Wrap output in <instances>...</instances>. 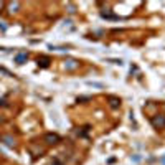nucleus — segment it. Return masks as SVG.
I'll list each match as a JSON object with an SVG mask.
<instances>
[{
    "label": "nucleus",
    "instance_id": "obj_1",
    "mask_svg": "<svg viewBox=\"0 0 165 165\" xmlns=\"http://www.w3.org/2000/svg\"><path fill=\"white\" fill-rule=\"evenodd\" d=\"M152 126H154L155 129H162V127H165V116H162V114L154 116V117H152Z\"/></svg>",
    "mask_w": 165,
    "mask_h": 165
},
{
    "label": "nucleus",
    "instance_id": "obj_2",
    "mask_svg": "<svg viewBox=\"0 0 165 165\" xmlns=\"http://www.w3.org/2000/svg\"><path fill=\"white\" fill-rule=\"evenodd\" d=\"M45 140H46V144H58L60 142V135L58 134H46Z\"/></svg>",
    "mask_w": 165,
    "mask_h": 165
},
{
    "label": "nucleus",
    "instance_id": "obj_3",
    "mask_svg": "<svg viewBox=\"0 0 165 165\" xmlns=\"http://www.w3.org/2000/svg\"><path fill=\"white\" fill-rule=\"evenodd\" d=\"M64 66H66V69H76L78 68V61L76 60H66L64 61Z\"/></svg>",
    "mask_w": 165,
    "mask_h": 165
},
{
    "label": "nucleus",
    "instance_id": "obj_4",
    "mask_svg": "<svg viewBox=\"0 0 165 165\" xmlns=\"http://www.w3.org/2000/svg\"><path fill=\"white\" fill-rule=\"evenodd\" d=\"M2 140L5 142V145H7V147H15V140L12 139L10 135H3V137H2Z\"/></svg>",
    "mask_w": 165,
    "mask_h": 165
},
{
    "label": "nucleus",
    "instance_id": "obj_5",
    "mask_svg": "<svg viewBox=\"0 0 165 165\" xmlns=\"http://www.w3.org/2000/svg\"><path fill=\"white\" fill-rule=\"evenodd\" d=\"M27 58H28V56H27V53H20V55H17V56H15V61L18 63V64H23V63L27 61Z\"/></svg>",
    "mask_w": 165,
    "mask_h": 165
},
{
    "label": "nucleus",
    "instance_id": "obj_6",
    "mask_svg": "<svg viewBox=\"0 0 165 165\" xmlns=\"http://www.w3.org/2000/svg\"><path fill=\"white\" fill-rule=\"evenodd\" d=\"M38 64H40L41 68H48V66H50V60L43 56V58H40V60H38Z\"/></svg>",
    "mask_w": 165,
    "mask_h": 165
},
{
    "label": "nucleus",
    "instance_id": "obj_7",
    "mask_svg": "<svg viewBox=\"0 0 165 165\" xmlns=\"http://www.w3.org/2000/svg\"><path fill=\"white\" fill-rule=\"evenodd\" d=\"M109 102H111V108H112V109H116V108H119V106H121V101L117 98H109Z\"/></svg>",
    "mask_w": 165,
    "mask_h": 165
},
{
    "label": "nucleus",
    "instance_id": "obj_8",
    "mask_svg": "<svg viewBox=\"0 0 165 165\" xmlns=\"http://www.w3.org/2000/svg\"><path fill=\"white\" fill-rule=\"evenodd\" d=\"M68 8H69V12L73 13V12H74V5H68Z\"/></svg>",
    "mask_w": 165,
    "mask_h": 165
},
{
    "label": "nucleus",
    "instance_id": "obj_9",
    "mask_svg": "<svg viewBox=\"0 0 165 165\" xmlns=\"http://www.w3.org/2000/svg\"><path fill=\"white\" fill-rule=\"evenodd\" d=\"M162 163H165V157H163V158H162Z\"/></svg>",
    "mask_w": 165,
    "mask_h": 165
}]
</instances>
